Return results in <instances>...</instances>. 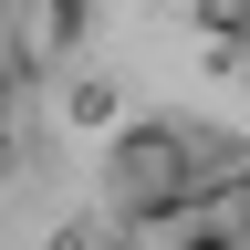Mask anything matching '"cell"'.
Masks as SVG:
<instances>
[{
	"label": "cell",
	"mask_w": 250,
	"mask_h": 250,
	"mask_svg": "<svg viewBox=\"0 0 250 250\" xmlns=\"http://www.w3.org/2000/svg\"><path fill=\"white\" fill-rule=\"evenodd\" d=\"M104 198L115 219H167L198 198V146L177 136V125H125L115 156H104Z\"/></svg>",
	"instance_id": "1"
},
{
	"label": "cell",
	"mask_w": 250,
	"mask_h": 250,
	"mask_svg": "<svg viewBox=\"0 0 250 250\" xmlns=\"http://www.w3.org/2000/svg\"><path fill=\"white\" fill-rule=\"evenodd\" d=\"M198 21H208V42H219V62H240V31H250V0H198Z\"/></svg>",
	"instance_id": "2"
},
{
	"label": "cell",
	"mask_w": 250,
	"mask_h": 250,
	"mask_svg": "<svg viewBox=\"0 0 250 250\" xmlns=\"http://www.w3.org/2000/svg\"><path fill=\"white\" fill-rule=\"evenodd\" d=\"M198 250H240V240H198Z\"/></svg>",
	"instance_id": "3"
}]
</instances>
